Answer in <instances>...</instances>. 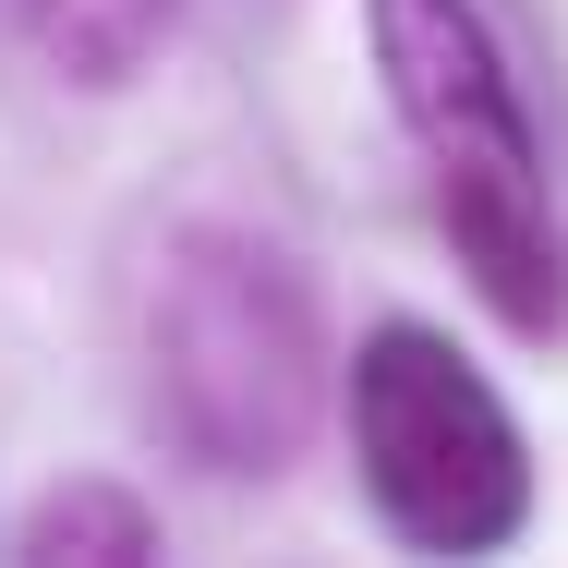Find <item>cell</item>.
<instances>
[{
	"label": "cell",
	"mask_w": 568,
	"mask_h": 568,
	"mask_svg": "<svg viewBox=\"0 0 568 568\" xmlns=\"http://www.w3.org/2000/svg\"><path fill=\"white\" fill-rule=\"evenodd\" d=\"M363 49H375L387 121L424 158L436 230H448L459 278L484 291V315L508 339H557L568 219H557V170H545V133H532V98H520L496 24L471 0H363Z\"/></svg>",
	"instance_id": "cell-1"
},
{
	"label": "cell",
	"mask_w": 568,
	"mask_h": 568,
	"mask_svg": "<svg viewBox=\"0 0 568 568\" xmlns=\"http://www.w3.org/2000/svg\"><path fill=\"white\" fill-rule=\"evenodd\" d=\"M327 412V327L266 230L194 219L145 266V424L219 484H278Z\"/></svg>",
	"instance_id": "cell-2"
},
{
	"label": "cell",
	"mask_w": 568,
	"mask_h": 568,
	"mask_svg": "<svg viewBox=\"0 0 568 568\" xmlns=\"http://www.w3.org/2000/svg\"><path fill=\"white\" fill-rule=\"evenodd\" d=\"M339 424H351V471H363L375 520L412 557H496L532 532L520 412L496 399V375L448 327H424V315L363 327L339 363Z\"/></svg>",
	"instance_id": "cell-3"
},
{
	"label": "cell",
	"mask_w": 568,
	"mask_h": 568,
	"mask_svg": "<svg viewBox=\"0 0 568 568\" xmlns=\"http://www.w3.org/2000/svg\"><path fill=\"white\" fill-rule=\"evenodd\" d=\"M12 12H24V49H37L61 85L110 98V85H133V73L182 37L194 0H12Z\"/></svg>",
	"instance_id": "cell-4"
},
{
	"label": "cell",
	"mask_w": 568,
	"mask_h": 568,
	"mask_svg": "<svg viewBox=\"0 0 568 568\" xmlns=\"http://www.w3.org/2000/svg\"><path fill=\"white\" fill-rule=\"evenodd\" d=\"M12 557L37 568H145L158 557V508L133 496V484H49L37 508H24V532H12Z\"/></svg>",
	"instance_id": "cell-5"
}]
</instances>
